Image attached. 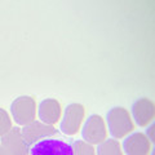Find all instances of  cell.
Segmentation results:
<instances>
[{"label":"cell","mask_w":155,"mask_h":155,"mask_svg":"<svg viewBox=\"0 0 155 155\" xmlns=\"http://www.w3.org/2000/svg\"><path fill=\"white\" fill-rule=\"evenodd\" d=\"M106 125L109 127L110 134L116 140L128 136L134 128V123L129 111L122 106H116L109 110L106 115Z\"/></svg>","instance_id":"6da1fadb"},{"label":"cell","mask_w":155,"mask_h":155,"mask_svg":"<svg viewBox=\"0 0 155 155\" xmlns=\"http://www.w3.org/2000/svg\"><path fill=\"white\" fill-rule=\"evenodd\" d=\"M30 155H72V143L64 138L47 137L30 145Z\"/></svg>","instance_id":"7a4b0ae2"},{"label":"cell","mask_w":155,"mask_h":155,"mask_svg":"<svg viewBox=\"0 0 155 155\" xmlns=\"http://www.w3.org/2000/svg\"><path fill=\"white\" fill-rule=\"evenodd\" d=\"M11 114L14 122L19 125H26L36 119V102L30 96L17 97L11 105Z\"/></svg>","instance_id":"3957f363"},{"label":"cell","mask_w":155,"mask_h":155,"mask_svg":"<svg viewBox=\"0 0 155 155\" xmlns=\"http://www.w3.org/2000/svg\"><path fill=\"white\" fill-rule=\"evenodd\" d=\"M84 115H85V110L81 104L74 102L67 105L65 113L61 116V124H60L61 132L67 136L76 134L79 132L81 124H83Z\"/></svg>","instance_id":"277c9868"},{"label":"cell","mask_w":155,"mask_h":155,"mask_svg":"<svg viewBox=\"0 0 155 155\" xmlns=\"http://www.w3.org/2000/svg\"><path fill=\"white\" fill-rule=\"evenodd\" d=\"M83 141L91 145H98L107 138V127L102 116L91 115L81 127Z\"/></svg>","instance_id":"5b68a950"},{"label":"cell","mask_w":155,"mask_h":155,"mask_svg":"<svg viewBox=\"0 0 155 155\" xmlns=\"http://www.w3.org/2000/svg\"><path fill=\"white\" fill-rule=\"evenodd\" d=\"M0 147L9 155H27L30 146L26 143L19 128H12L0 138Z\"/></svg>","instance_id":"8992f818"},{"label":"cell","mask_w":155,"mask_h":155,"mask_svg":"<svg viewBox=\"0 0 155 155\" xmlns=\"http://www.w3.org/2000/svg\"><path fill=\"white\" fill-rule=\"evenodd\" d=\"M22 136L25 138L26 143L30 146V145L35 143L38 141H40L43 138L47 137H52V136L57 134V129L51 124H45L40 122V120H34L32 123L26 124L21 128Z\"/></svg>","instance_id":"52a82bcc"},{"label":"cell","mask_w":155,"mask_h":155,"mask_svg":"<svg viewBox=\"0 0 155 155\" xmlns=\"http://www.w3.org/2000/svg\"><path fill=\"white\" fill-rule=\"evenodd\" d=\"M154 102L151 100L146 98V97L136 100L132 105L130 116H132L133 123L140 125V127H146V125L151 124V122L154 120Z\"/></svg>","instance_id":"ba28073f"},{"label":"cell","mask_w":155,"mask_h":155,"mask_svg":"<svg viewBox=\"0 0 155 155\" xmlns=\"http://www.w3.org/2000/svg\"><path fill=\"white\" fill-rule=\"evenodd\" d=\"M122 149L127 155H149L151 151V142L145 133L134 132L124 137Z\"/></svg>","instance_id":"9c48e42d"},{"label":"cell","mask_w":155,"mask_h":155,"mask_svg":"<svg viewBox=\"0 0 155 155\" xmlns=\"http://www.w3.org/2000/svg\"><path fill=\"white\" fill-rule=\"evenodd\" d=\"M36 114L39 116V119H40V122L53 125L62 116L61 104L54 98H45L39 104Z\"/></svg>","instance_id":"30bf717a"},{"label":"cell","mask_w":155,"mask_h":155,"mask_svg":"<svg viewBox=\"0 0 155 155\" xmlns=\"http://www.w3.org/2000/svg\"><path fill=\"white\" fill-rule=\"evenodd\" d=\"M96 155H123L122 143L116 138H106L105 141L98 143Z\"/></svg>","instance_id":"8fae6325"},{"label":"cell","mask_w":155,"mask_h":155,"mask_svg":"<svg viewBox=\"0 0 155 155\" xmlns=\"http://www.w3.org/2000/svg\"><path fill=\"white\" fill-rule=\"evenodd\" d=\"M72 155H96V149L93 145L78 140L72 143Z\"/></svg>","instance_id":"7c38bea8"},{"label":"cell","mask_w":155,"mask_h":155,"mask_svg":"<svg viewBox=\"0 0 155 155\" xmlns=\"http://www.w3.org/2000/svg\"><path fill=\"white\" fill-rule=\"evenodd\" d=\"M13 127H12V119L9 114L7 113L4 109L0 107V137L3 134H5L8 130H11Z\"/></svg>","instance_id":"4fadbf2b"},{"label":"cell","mask_w":155,"mask_h":155,"mask_svg":"<svg viewBox=\"0 0 155 155\" xmlns=\"http://www.w3.org/2000/svg\"><path fill=\"white\" fill-rule=\"evenodd\" d=\"M154 129H155L154 124H150L147 127V129H146V133H145V136L149 138V141L151 142V145L154 143Z\"/></svg>","instance_id":"5bb4252c"},{"label":"cell","mask_w":155,"mask_h":155,"mask_svg":"<svg viewBox=\"0 0 155 155\" xmlns=\"http://www.w3.org/2000/svg\"><path fill=\"white\" fill-rule=\"evenodd\" d=\"M0 155H9V154H8L3 147H0Z\"/></svg>","instance_id":"9a60e30c"}]
</instances>
